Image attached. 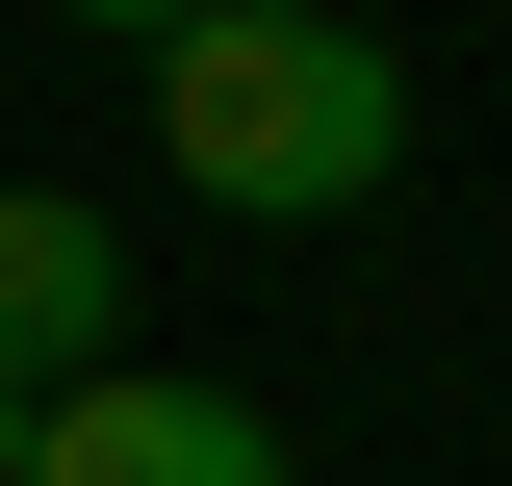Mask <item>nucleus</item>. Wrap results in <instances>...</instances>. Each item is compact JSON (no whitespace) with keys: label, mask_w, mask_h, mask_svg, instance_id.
Here are the masks:
<instances>
[{"label":"nucleus","mask_w":512,"mask_h":486,"mask_svg":"<svg viewBox=\"0 0 512 486\" xmlns=\"http://www.w3.org/2000/svg\"><path fill=\"white\" fill-rule=\"evenodd\" d=\"M154 154L231 231H333V205L410 180V52H384L359 0H205L180 52H154Z\"/></svg>","instance_id":"obj_1"},{"label":"nucleus","mask_w":512,"mask_h":486,"mask_svg":"<svg viewBox=\"0 0 512 486\" xmlns=\"http://www.w3.org/2000/svg\"><path fill=\"white\" fill-rule=\"evenodd\" d=\"M26 486H282V435L231 384H180V359H103V384L26 410Z\"/></svg>","instance_id":"obj_2"},{"label":"nucleus","mask_w":512,"mask_h":486,"mask_svg":"<svg viewBox=\"0 0 512 486\" xmlns=\"http://www.w3.org/2000/svg\"><path fill=\"white\" fill-rule=\"evenodd\" d=\"M103 359H128V231L77 180H0V410H52Z\"/></svg>","instance_id":"obj_3"},{"label":"nucleus","mask_w":512,"mask_h":486,"mask_svg":"<svg viewBox=\"0 0 512 486\" xmlns=\"http://www.w3.org/2000/svg\"><path fill=\"white\" fill-rule=\"evenodd\" d=\"M52 26H103V52H180V26H205V0H52Z\"/></svg>","instance_id":"obj_4"},{"label":"nucleus","mask_w":512,"mask_h":486,"mask_svg":"<svg viewBox=\"0 0 512 486\" xmlns=\"http://www.w3.org/2000/svg\"><path fill=\"white\" fill-rule=\"evenodd\" d=\"M0 486H26V410H0Z\"/></svg>","instance_id":"obj_5"}]
</instances>
